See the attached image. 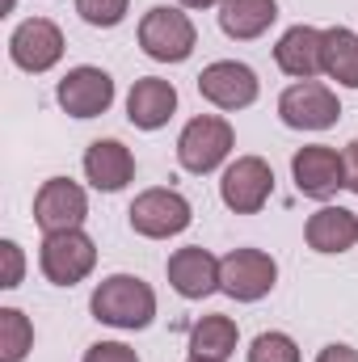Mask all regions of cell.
<instances>
[{
	"label": "cell",
	"mask_w": 358,
	"mask_h": 362,
	"mask_svg": "<svg viewBox=\"0 0 358 362\" xmlns=\"http://www.w3.org/2000/svg\"><path fill=\"white\" fill-rule=\"evenodd\" d=\"M89 308L101 325L135 333V329L152 325V316H156V291L144 278H135V274H110V278L97 282Z\"/></svg>",
	"instance_id": "1"
},
{
	"label": "cell",
	"mask_w": 358,
	"mask_h": 362,
	"mask_svg": "<svg viewBox=\"0 0 358 362\" xmlns=\"http://www.w3.org/2000/svg\"><path fill=\"white\" fill-rule=\"evenodd\" d=\"M139 47H144V55L156 59V64H181V59L194 55L198 30H194V21H190L181 8L156 4V8H148L144 21H139Z\"/></svg>",
	"instance_id": "2"
},
{
	"label": "cell",
	"mask_w": 358,
	"mask_h": 362,
	"mask_svg": "<svg viewBox=\"0 0 358 362\" xmlns=\"http://www.w3.org/2000/svg\"><path fill=\"white\" fill-rule=\"evenodd\" d=\"M232 144H236V135H232V122L228 118H219V114H198V118H190L185 122V131H181L178 139V160L185 173H211V169H219L224 160H228V152H232Z\"/></svg>",
	"instance_id": "3"
},
{
	"label": "cell",
	"mask_w": 358,
	"mask_h": 362,
	"mask_svg": "<svg viewBox=\"0 0 358 362\" xmlns=\"http://www.w3.org/2000/svg\"><path fill=\"white\" fill-rule=\"evenodd\" d=\"M38 266L47 274V282L76 286L97 266V245H93L81 228H72V232H47V240L38 249Z\"/></svg>",
	"instance_id": "4"
},
{
	"label": "cell",
	"mask_w": 358,
	"mask_h": 362,
	"mask_svg": "<svg viewBox=\"0 0 358 362\" xmlns=\"http://www.w3.org/2000/svg\"><path fill=\"white\" fill-rule=\"evenodd\" d=\"M127 219H131V228H135L139 236H148V240H169V236H178V232L190 228L194 211H190V202L181 198L178 189L156 185V189H144V194L131 202Z\"/></svg>",
	"instance_id": "5"
},
{
	"label": "cell",
	"mask_w": 358,
	"mask_h": 362,
	"mask_svg": "<svg viewBox=\"0 0 358 362\" xmlns=\"http://www.w3.org/2000/svg\"><path fill=\"white\" fill-rule=\"evenodd\" d=\"M274 282H278V266L262 249H232L228 257H219V291L241 303L266 299Z\"/></svg>",
	"instance_id": "6"
},
{
	"label": "cell",
	"mask_w": 358,
	"mask_h": 362,
	"mask_svg": "<svg viewBox=\"0 0 358 362\" xmlns=\"http://www.w3.org/2000/svg\"><path fill=\"white\" fill-rule=\"evenodd\" d=\"M274 194V169L262 156H236L224 177H219V198L236 215H258Z\"/></svg>",
	"instance_id": "7"
},
{
	"label": "cell",
	"mask_w": 358,
	"mask_h": 362,
	"mask_svg": "<svg viewBox=\"0 0 358 362\" xmlns=\"http://www.w3.org/2000/svg\"><path fill=\"white\" fill-rule=\"evenodd\" d=\"M278 118L295 131H329L342 118L337 93L321 81H295L291 89L278 97Z\"/></svg>",
	"instance_id": "8"
},
{
	"label": "cell",
	"mask_w": 358,
	"mask_h": 362,
	"mask_svg": "<svg viewBox=\"0 0 358 362\" xmlns=\"http://www.w3.org/2000/svg\"><path fill=\"white\" fill-rule=\"evenodd\" d=\"M291 177H295V189L304 198H333L342 185H346V165L337 156V148L329 144H308L291 156Z\"/></svg>",
	"instance_id": "9"
},
{
	"label": "cell",
	"mask_w": 358,
	"mask_h": 362,
	"mask_svg": "<svg viewBox=\"0 0 358 362\" xmlns=\"http://www.w3.org/2000/svg\"><path fill=\"white\" fill-rule=\"evenodd\" d=\"M85 215H89V198L76 181L51 177L34 194V223L42 232H72L85 223Z\"/></svg>",
	"instance_id": "10"
},
{
	"label": "cell",
	"mask_w": 358,
	"mask_h": 362,
	"mask_svg": "<svg viewBox=\"0 0 358 362\" xmlns=\"http://www.w3.org/2000/svg\"><path fill=\"white\" fill-rule=\"evenodd\" d=\"M8 59L21 68V72H47L64 59V34L55 21L47 17H30L13 30L8 38Z\"/></svg>",
	"instance_id": "11"
},
{
	"label": "cell",
	"mask_w": 358,
	"mask_h": 362,
	"mask_svg": "<svg viewBox=\"0 0 358 362\" xmlns=\"http://www.w3.org/2000/svg\"><path fill=\"white\" fill-rule=\"evenodd\" d=\"M198 93L219 110H245L258 101V72L249 64H236V59L207 64L198 76Z\"/></svg>",
	"instance_id": "12"
},
{
	"label": "cell",
	"mask_w": 358,
	"mask_h": 362,
	"mask_svg": "<svg viewBox=\"0 0 358 362\" xmlns=\"http://www.w3.org/2000/svg\"><path fill=\"white\" fill-rule=\"evenodd\" d=\"M55 97H59L64 114H72V118H97V114H105L114 105V81H110V72H101L93 64H81V68H72L59 81Z\"/></svg>",
	"instance_id": "13"
},
{
	"label": "cell",
	"mask_w": 358,
	"mask_h": 362,
	"mask_svg": "<svg viewBox=\"0 0 358 362\" xmlns=\"http://www.w3.org/2000/svg\"><path fill=\"white\" fill-rule=\"evenodd\" d=\"M169 286L178 291L181 299H207L219 291V257H211L202 245H185L169 257Z\"/></svg>",
	"instance_id": "14"
},
{
	"label": "cell",
	"mask_w": 358,
	"mask_h": 362,
	"mask_svg": "<svg viewBox=\"0 0 358 362\" xmlns=\"http://www.w3.org/2000/svg\"><path fill=\"white\" fill-rule=\"evenodd\" d=\"M173 114H178V89H173L169 81L144 76V81L131 85V93H127V118H131V127H139V131H161Z\"/></svg>",
	"instance_id": "15"
},
{
	"label": "cell",
	"mask_w": 358,
	"mask_h": 362,
	"mask_svg": "<svg viewBox=\"0 0 358 362\" xmlns=\"http://www.w3.org/2000/svg\"><path fill=\"white\" fill-rule=\"evenodd\" d=\"M274 59H278V68H282L287 76L312 81L316 72H325V68H321V59H325V30H316V25H291V30L278 38Z\"/></svg>",
	"instance_id": "16"
},
{
	"label": "cell",
	"mask_w": 358,
	"mask_h": 362,
	"mask_svg": "<svg viewBox=\"0 0 358 362\" xmlns=\"http://www.w3.org/2000/svg\"><path fill=\"white\" fill-rule=\"evenodd\" d=\"M85 177H89L93 189H101V194L127 189V181L135 177V156H131V148L118 144V139H97V144H89V152H85Z\"/></svg>",
	"instance_id": "17"
},
{
	"label": "cell",
	"mask_w": 358,
	"mask_h": 362,
	"mask_svg": "<svg viewBox=\"0 0 358 362\" xmlns=\"http://www.w3.org/2000/svg\"><path fill=\"white\" fill-rule=\"evenodd\" d=\"M304 240L316 253H346L358 245V215L346 206H321L304 223Z\"/></svg>",
	"instance_id": "18"
},
{
	"label": "cell",
	"mask_w": 358,
	"mask_h": 362,
	"mask_svg": "<svg viewBox=\"0 0 358 362\" xmlns=\"http://www.w3.org/2000/svg\"><path fill=\"white\" fill-rule=\"evenodd\" d=\"M278 21V0H224L219 4V30L236 42L262 38Z\"/></svg>",
	"instance_id": "19"
},
{
	"label": "cell",
	"mask_w": 358,
	"mask_h": 362,
	"mask_svg": "<svg viewBox=\"0 0 358 362\" xmlns=\"http://www.w3.org/2000/svg\"><path fill=\"white\" fill-rule=\"evenodd\" d=\"M236 341H241V329L232 316H202L194 329H190V354L207 362H228L236 354Z\"/></svg>",
	"instance_id": "20"
},
{
	"label": "cell",
	"mask_w": 358,
	"mask_h": 362,
	"mask_svg": "<svg viewBox=\"0 0 358 362\" xmlns=\"http://www.w3.org/2000/svg\"><path fill=\"white\" fill-rule=\"evenodd\" d=\"M325 76L346 85V89H358V34L346 30V25H333L325 30V59H321Z\"/></svg>",
	"instance_id": "21"
},
{
	"label": "cell",
	"mask_w": 358,
	"mask_h": 362,
	"mask_svg": "<svg viewBox=\"0 0 358 362\" xmlns=\"http://www.w3.org/2000/svg\"><path fill=\"white\" fill-rule=\"evenodd\" d=\"M34 346V325L17 308H0V362H21Z\"/></svg>",
	"instance_id": "22"
},
{
	"label": "cell",
	"mask_w": 358,
	"mask_h": 362,
	"mask_svg": "<svg viewBox=\"0 0 358 362\" xmlns=\"http://www.w3.org/2000/svg\"><path fill=\"white\" fill-rule=\"evenodd\" d=\"M249 362H299V346L287 333H258L249 346Z\"/></svg>",
	"instance_id": "23"
},
{
	"label": "cell",
	"mask_w": 358,
	"mask_h": 362,
	"mask_svg": "<svg viewBox=\"0 0 358 362\" xmlns=\"http://www.w3.org/2000/svg\"><path fill=\"white\" fill-rule=\"evenodd\" d=\"M76 13L97 30H114L127 17V0H76Z\"/></svg>",
	"instance_id": "24"
},
{
	"label": "cell",
	"mask_w": 358,
	"mask_h": 362,
	"mask_svg": "<svg viewBox=\"0 0 358 362\" xmlns=\"http://www.w3.org/2000/svg\"><path fill=\"white\" fill-rule=\"evenodd\" d=\"M0 257H4V278H0V286H4V291L21 286V270H25L21 245H17V240H0Z\"/></svg>",
	"instance_id": "25"
},
{
	"label": "cell",
	"mask_w": 358,
	"mask_h": 362,
	"mask_svg": "<svg viewBox=\"0 0 358 362\" xmlns=\"http://www.w3.org/2000/svg\"><path fill=\"white\" fill-rule=\"evenodd\" d=\"M81 362H139V354L131 346H122V341H97V346L85 350Z\"/></svg>",
	"instance_id": "26"
},
{
	"label": "cell",
	"mask_w": 358,
	"mask_h": 362,
	"mask_svg": "<svg viewBox=\"0 0 358 362\" xmlns=\"http://www.w3.org/2000/svg\"><path fill=\"white\" fill-rule=\"evenodd\" d=\"M342 165H346V189H350V194H358V139H350V144H346Z\"/></svg>",
	"instance_id": "27"
},
{
	"label": "cell",
	"mask_w": 358,
	"mask_h": 362,
	"mask_svg": "<svg viewBox=\"0 0 358 362\" xmlns=\"http://www.w3.org/2000/svg\"><path fill=\"white\" fill-rule=\"evenodd\" d=\"M316 362H358V350L354 346H342V341H333V346H325Z\"/></svg>",
	"instance_id": "28"
},
{
	"label": "cell",
	"mask_w": 358,
	"mask_h": 362,
	"mask_svg": "<svg viewBox=\"0 0 358 362\" xmlns=\"http://www.w3.org/2000/svg\"><path fill=\"white\" fill-rule=\"evenodd\" d=\"M185 8H211V4H224V0H181Z\"/></svg>",
	"instance_id": "29"
},
{
	"label": "cell",
	"mask_w": 358,
	"mask_h": 362,
	"mask_svg": "<svg viewBox=\"0 0 358 362\" xmlns=\"http://www.w3.org/2000/svg\"><path fill=\"white\" fill-rule=\"evenodd\" d=\"M13 4H17V0H4V13H13Z\"/></svg>",
	"instance_id": "30"
},
{
	"label": "cell",
	"mask_w": 358,
	"mask_h": 362,
	"mask_svg": "<svg viewBox=\"0 0 358 362\" xmlns=\"http://www.w3.org/2000/svg\"><path fill=\"white\" fill-rule=\"evenodd\" d=\"M190 362H207V358H194V354H190Z\"/></svg>",
	"instance_id": "31"
}]
</instances>
